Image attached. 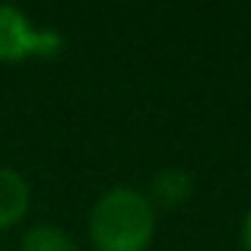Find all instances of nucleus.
I'll return each instance as SVG.
<instances>
[{"mask_svg": "<svg viewBox=\"0 0 251 251\" xmlns=\"http://www.w3.org/2000/svg\"><path fill=\"white\" fill-rule=\"evenodd\" d=\"M156 232V210L137 188H111L89 210L96 251H147Z\"/></svg>", "mask_w": 251, "mask_h": 251, "instance_id": "nucleus-1", "label": "nucleus"}, {"mask_svg": "<svg viewBox=\"0 0 251 251\" xmlns=\"http://www.w3.org/2000/svg\"><path fill=\"white\" fill-rule=\"evenodd\" d=\"M64 51V35L57 29H38L23 10L0 3V61L19 64L32 57H57Z\"/></svg>", "mask_w": 251, "mask_h": 251, "instance_id": "nucleus-2", "label": "nucleus"}, {"mask_svg": "<svg viewBox=\"0 0 251 251\" xmlns=\"http://www.w3.org/2000/svg\"><path fill=\"white\" fill-rule=\"evenodd\" d=\"M194 194V175L188 169H178V166H169V169H159L150 181V203L153 210H178L188 197Z\"/></svg>", "mask_w": 251, "mask_h": 251, "instance_id": "nucleus-3", "label": "nucleus"}, {"mask_svg": "<svg viewBox=\"0 0 251 251\" xmlns=\"http://www.w3.org/2000/svg\"><path fill=\"white\" fill-rule=\"evenodd\" d=\"M29 203H32L29 181L16 169L0 166V232L16 226L29 213Z\"/></svg>", "mask_w": 251, "mask_h": 251, "instance_id": "nucleus-4", "label": "nucleus"}, {"mask_svg": "<svg viewBox=\"0 0 251 251\" xmlns=\"http://www.w3.org/2000/svg\"><path fill=\"white\" fill-rule=\"evenodd\" d=\"M19 251H80V248H76V242L70 239L61 226L42 223V226H32L29 232L23 235Z\"/></svg>", "mask_w": 251, "mask_h": 251, "instance_id": "nucleus-5", "label": "nucleus"}, {"mask_svg": "<svg viewBox=\"0 0 251 251\" xmlns=\"http://www.w3.org/2000/svg\"><path fill=\"white\" fill-rule=\"evenodd\" d=\"M242 248L251 251V210L245 213V220H242Z\"/></svg>", "mask_w": 251, "mask_h": 251, "instance_id": "nucleus-6", "label": "nucleus"}]
</instances>
